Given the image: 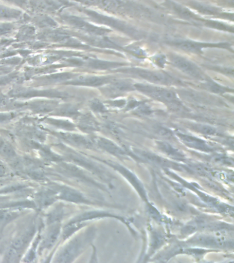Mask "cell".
I'll return each mask as SVG.
<instances>
[{"instance_id":"6da1fadb","label":"cell","mask_w":234,"mask_h":263,"mask_svg":"<svg viewBox=\"0 0 234 263\" xmlns=\"http://www.w3.org/2000/svg\"><path fill=\"white\" fill-rule=\"evenodd\" d=\"M137 88L141 92H146L149 96L159 100L172 101L175 99L174 92L164 88L153 87V86L147 85H138L137 86Z\"/></svg>"},{"instance_id":"7a4b0ae2","label":"cell","mask_w":234,"mask_h":263,"mask_svg":"<svg viewBox=\"0 0 234 263\" xmlns=\"http://www.w3.org/2000/svg\"><path fill=\"white\" fill-rule=\"evenodd\" d=\"M170 61L173 63L174 65H175V67H178L182 71L186 72L189 75L196 78H201L202 76L196 65L182 57L174 55V57L170 58Z\"/></svg>"},{"instance_id":"3957f363","label":"cell","mask_w":234,"mask_h":263,"mask_svg":"<svg viewBox=\"0 0 234 263\" xmlns=\"http://www.w3.org/2000/svg\"><path fill=\"white\" fill-rule=\"evenodd\" d=\"M133 73L141 76V78L149 80V81L155 82V83H168L170 81L168 76L164 75L155 71H146V70L135 69Z\"/></svg>"},{"instance_id":"277c9868","label":"cell","mask_w":234,"mask_h":263,"mask_svg":"<svg viewBox=\"0 0 234 263\" xmlns=\"http://www.w3.org/2000/svg\"><path fill=\"white\" fill-rule=\"evenodd\" d=\"M180 48L186 49V50L196 51L201 49L200 45L192 43H179L176 44Z\"/></svg>"}]
</instances>
